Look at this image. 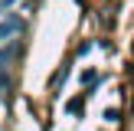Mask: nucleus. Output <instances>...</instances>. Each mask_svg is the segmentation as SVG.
I'll use <instances>...</instances> for the list:
<instances>
[{"label": "nucleus", "mask_w": 134, "mask_h": 131, "mask_svg": "<svg viewBox=\"0 0 134 131\" xmlns=\"http://www.w3.org/2000/svg\"><path fill=\"white\" fill-rule=\"evenodd\" d=\"M10 3H16V0H0V10H3V7H10Z\"/></svg>", "instance_id": "obj_4"}, {"label": "nucleus", "mask_w": 134, "mask_h": 131, "mask_svg": "<svg viewBox=\"0 0 134 131\" xmlns=\"http://www.w3.org/2000/svg\"><path fill=\"white\" fill-rule=\"evenodd\" d=\"M20 30H23V20H20V17H3V20H0V43L10 39L13 33H20Z\"/></svg>", "instance_id": "obj_1"}, {"label": "nucleus", "mask_w": 134, "mask_h": 131, "mask_svg": "<svg viewBox=\"0 0 134 131\" xmlns=\"http://www.w3.org/2000/svg\"><path fill=\"white\" fill-rule=\"evenodd\" d=\"M69 111H75V115H79V111H82V98H75V102H69Z\"/></svg>", "instance_id": "obj_3"}, {"label": "nucleus", "mask_w": 134, "mask_h": 131, "mask_svg": "<svg viewBox=\"0 0 134 131\" xmlns=\"http://www.w3.org/2000/svg\"><path fill=\"white\" fill-rule=\"evenodd\" d=\"M95 79H98V75H95L92 69H88V72H82V82H85V85H88V82H95Z\"/></svg>", "instance_id": "obj_2"}]
</instances>
